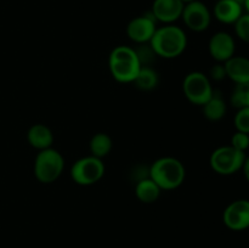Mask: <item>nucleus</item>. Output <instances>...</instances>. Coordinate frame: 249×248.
<instances>
[{"mask_svg": "<svg viewBox=\"0 0 249 248\" xmlns=\"http://www.w3.org/2000/svg\"><path fill=\"white\" fill-rule=\"evenodd\" d=\"M230 145L232 146V147H235L236 150L246 153V151L249 150V134L236 131V133L231 136Z\"/></svg>", "mask_w": 249, "mask_h": 248, "instance_id": "b1692460", "label": "nucleus"}, {"mask_svg": "<svg viewBox=\"0 0 249 248\" xmlns=\"http://www.w3.org/2000/svg\"><path fill=\"white\" fill-rule=\"evenodd\" d=\"M155 53L163 58H177L186 50L187 36L184 29L175 24L158 27L150 41Z\"/></svg>", "mask_w": 249, "mask_h": 248, "instance_id": "f257e3e1", "label": "nucleus"}, {"mask_svg": "<svg viewBox=\"0 0 249 248\" xmlns=\"http://www.w3.org/2000/svg\"><path fill=\"white\" fill-rule=\"evenodd\" d=\"M180 1L182 2V4H189V2H192V1H195V0H180Z\"/></svg>", "mask_w": 249, "mask_h": 248, "instance_id": "cd10ccee", "label": "nucleus"}, {"mask_svg": "<svg viewBox=\"0 0 249 248\" xmlns=\"http://www.w3.org/2000/svg\"><path fill=\"white\" fill-rule=\"evenodd\" d=\"M157 21L153 17L152 12L138 16L131 19L126 26V34L129 39L135 44H147L152 39L156 29H157Z\"/></svg>", "mask_w": 249, "mask_h": 248, "instance_id": "1a4fd4ad", "label": "nucleus"}, {"mask_svg": "<svg viewBox=\"0 0 249 248\" xmlns=\"http://www.w3.org/2000/svg\"><path fill=\"white\" fill-rule=\"evenodd\" d=\"M209 79H213L215 82H220V80H224L226 77V70H225V65L224 63H215L213 67L209 70Z\"/></svg>", "mask_w": 249, "mask_h": 248, "instance_id": "393cba45", "label": "nucleus"}, {"mask_svg": "<svg viewBox=\"0 0 249 248\" xmlns=\"http://www.w3.org/2000/svg\"><path fill=\"white\" fill-rule=\"evenodd\" d=\"M182 91L187 101L196 106H203L214 94L211 79L204 73L194 71L185 75L182 80Z\"/></svg>", "mask_w": 249, "mask_h": 248, "instance_id": "39448f33", "label": "nucleus"}, {"mask_svg": "<svg viewBox=\"0 0 249 248\" xmlns=\"http://www.w3.org/2000/svg\"><path fill=\"white\" fill-rule=\"evenodd\" d=\"M226 228L232 231L249 229V199H236L231 202L223 213Z\"/></svg>", "mask_w": 249, "mask_h": 248, "instance_id": "9d476101", "label": "nucleus"}, {"mask_svg": "<svg viewBox=\"0 0 249 248\" xmlns=\"http://www.w3.org/2000/svg\"><path fill=\"white\" fill-rule=\"evenodd\" d=\"M242 170H243V174H245L246 179H247V181L249 182V156L246 157L245 163H243Z\"/></svg>", "mask_w": 249, "mask_h": 248, "instance_id": "a878e982", "label": "nucleus"}, {"mask_svg": "<svg viewBox=\"0 0 249 248\" xmlns=\"http://www.w3.org/2000/svg\"><path fill=\"white\" fill-rule=\"evenodd\" d=\"M236 35L249 44V14H243L235 23Z\"/></svg>", "mask_w": 249, "mask_h": 248, "instance_id": "5701e85b", "label": "nucleus"}, {"mask_svg": "<svg viewBox=\"0 0 249 248\" xmlns=\"http://www.w3.org/2000/svg\"><path fill=\"white\" fill-rule=\"evenodd\" d=\"M134 49H135V53L136 55H138L141 66H151V63L155 61L156 57H157V55L155 53L153 49L151 48L150 43L139 44L138 48Z\"/></svg>", "mask_w": 249, "mask_h": 248, "instance_id": "412c9836", "label": "nucleus"}, {"mask_svg": "<svg viewBox=\"0 0 249 248\" xmlns=\"http://www.w3.org/2000/svg\"><path fill=\"white\" fill-rule=\"evenodd\" d=\"M243 15V6L233 0H218L214 6V16L219 22L235 24Z\"/></svg>", "mask_w": 249, "mask_h": 248, "instance_id": "4468645a", "label": "nucleus"}, {"mask_svg": "<svg viewBox=\"0 0 249 248\" xmlns=\"http://www.w3.org/2000/svg\"><path fill=\"white\" fill-rule=\"evenodd\" d=\"M104 175V162L91 155L75 160L71 168V177L75 184L80 186H91L99 182Z\"/></svg>", "mask_w": 249, "mask_h": 248, "instance_id": "0eeeda50", "label": "nucleus"}, {"mask_svg": "<svg viewBox=\"0 0 249 248\" xmlns=\"http://www.w3.org/2000/svg\"><path fill=\"white\" fill-rule=\"evenodd\" d=\"M233 1H236V2H238V4H241L243 6V5H245V1L246 0H233Z\"/></svg>", "mask_w": 249, "mask_h": 248, "instance_id": "c85d7f7f", "label": "nucleus"}, {"mask_svg": "<svg viewBox=\"0 0 249 248\" xmlns=\"http://www.w3.org/2000/svg\"><path fill=\"white\" fill-rule=\"evenodd\" d=\"M236 131L249 134V107L238 108L235 118H233Z\"/></svg>", "mask_w": 249, "mask_h": 248, "instance_id": "4be33fe9", "label": "nucleus"}, {"mask_svg": "<svg viewBox=\"0 0 249 248\" xmlns=\"http://www.w3.org/2000/svg\"><path fill=\"white\" fill-rule=\"evenodd\" d=\"M181 17L185 26L194 32H204L208 29L212 21L208 6L199 0L185 5Z\"/></svg>", "mask_w": 249, "mask_h": 248, "instance_id": "6e6552de", "label": "nucleus"}, {"mask_svg": "<svg viewBox=\"0 0 249 248\" xmlns=\"http://www.w3.org/2000/svg\"><path fill=\"white\" fill-rule=\"evenodd\" d=\"M108 68L113 79L118 83H133L141 68L135 49L128 45H119L111 51Z\"/></svg>", "mask_w": 249, "mask_h": 248, "instance_id": "f03ea898", "label": "nucleus"}, {"mask_svg": "<svg viewBox=\"0 0 249 248\" xmlns=\"http://www.w3.org/2000/svg\"><path fill=\"white\" fill-rule=\"evenodd\" d=\"M112 146H113V142H112V139L108 134L96 133L90 140V153L94 157L102 159V158L109 155V152L112 151Z\"/></svg>", "mask_w": 249, "mask_h": 248, "instance_id": "6ab92c4d", "label": "nucleus"}, {"mask_svg": "<svg viewBox=\"0 0 249 248\" xmlns=\"http://www.w3.org/2000/svg\"><path fill=\"white\" fill-rule=\"evenodd\" d=\"M243 7H245V9L247 10V12L249 14V0H246L245 5H243Z\"/></svg>", "mask_w": 249, "mask_h": 248, "instance_id": "bb28decb", "label": "nucleus"}, {"mask_svg": "<svg viewBox=\"0 0 249 248\" xmlns=\"http://www.w3.org/2000/svg\"><path fill=\"white\" fill-rule=\"evenodd\" d=\"M230 102L237 109L249 107V82L236 84L235 89L231 94Z\"/></svg>", "mask_w": 249, "mask_h": 248, "instance_id": "aec40b11", "label": "nucleus"}, {"mask_svg": "<svg viewBox=\"0 0 249 248\" xmlns=\"http://www.w3.org/2000/svg\"><path fill=\"white\" fill-rule=\"evenodd\" d=\"M202 111H203V116L211 122H218L223 119L228 111V107L220 92L214 91L211 99L202 106Z\"/></svg>", "mask_w": 249, "mask_h": 248, "instance_id": "dca6fc26", "label": "nucleus"}, {"mask_svg": "<svg viewBox=\"0 0 249 248\" xmlns=\"http://www.w3.org/2000/svg\"><path fill=\"white\" fill-rule=\"evenodd\" d=\"M160 187L153 181L151 177L140 180L135 184V195L138 199L142 203H153L157 201L160 196Z\"/></svg>", "mask_w": 249, "mask_h": 248, "instance_id": "f3484780", "label": "nucleus"}, {"mask_svg": "<svg viewBox=\"0 0 249 248\" xmlns=\"http://www.w3.org/2000/svg\"><path fill=\"white\" fill-rule=\"evenodd\" d=\"M160 83V77L152 66H141L133 84L142 91H151L156 89Z\"/></svg>", "mask_w": 249, "mask_h": 248, "instance_id": "a211bd4d", "label": "nucleus"}, {"mask_svg": "<svg viewBox=\"0 0 249 248\" xmlns=\"http://www.w3.org/2000/svg\"><path fill=\"white\" fill-rule=\"evenodd\" d=\"M246 153L236 150L231 145L220 146L211 155V167L219 175H232L242 169Z\"/></svg>", "mask_w": 249, "mask_h": 248, "instance_id": "423d86ee", "label": "nucleus"}, {"mask_svg": "<svg viewBox=\"0 0 249 248\" xmlns=\"http://www.w3.org/2000/svg\"><path fill=\"white\" fill-rule=\"evenodd\" d=\"M208 49L211 56L216 62L224 63L235 56V39L226 32H218L209 40Z\"/></svg>", "mask_w": 249, "mask_h": 248, "instance_id": "9b49d317", "label": "nucleus"}, {"mask_svg": "<svg viewBox=\"0 0 249 248\" xmlns=\"http://www.w3.org/2000/svg\"><path fill=\"white\" fill-rule=\"evenodd\" d=\"M150 177L160 187L170 191L181 186L186 177V169L181 160L175 157H162L150 167Z\"/></svg>", "mask_w": 249, "mask_h": 248, "instance_id": "7ed1b4c3", "label": "nucleus"}, {"mask_svg": "<svg viewBox=\"0 0 249 248\" xmlns=\"http://www.w3.org/2000/svg\"><path fill=\"white\" fill-rule=\"evenodd\" d=\"M65 158L55 148L39 151L34 160V177L41 184H51L62 175Z\"/></svg>", "mask_w": 249, "mask_h": 248, "instance_id": "20e7f679", "label": "nucleus"}, {"mask_svg": "<svg viewBox=\"0 0 249 248\" xmlns=\"http://www.w3.org/2000/svg\"><path fill=\"white\" fill-rule=\"evenodd\" d=\"M27 140L33 148L38 151L53 147V134L48 125L41 123L33 124L27 131Z\"/></svg>", "mask_w": 249, "mask_h": 248, "instance_id": "ddd939ff", "label": "nucleus"}, {"mask_svg": "<svg viewBox=\"0 0 249 248\" xmlns=\"http://www.w3.org/2000/svg\"><path fill=\"white\" fill-rule=\"evenodd\" d=\"M184 6L180 0H155L151 12L157 22L173 24L181 17Z\"/></svg>", "mask_w": 249, "mask_h": 248, "instance_id": "f8f14e48", "label": "nucleus"}, {"mask_svg": "<svg viewBox=\"0 0 249 248\" xmlns=\"http://www.w3.org/2000/svg\"><path fill=\"white\" fill-rule=\"evenodd\" d=\"M226 77L230 78L235 84L249 82V57L232 56L230 60L224 62Z\"/></svg>", "mask_w": 249, "mask_h": 248, "instance_id": "2eb2a0df", "label": "nucleus"}]
</instances>
